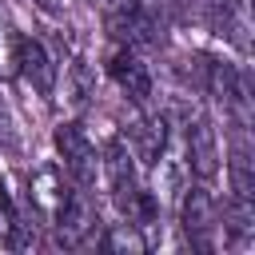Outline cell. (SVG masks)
Instances as JSON below:
<instances>
[{
	"mask_svg": "<svg viewBox=\"0 0 255 255\" xmlns=\"http://www.w3.org/2000/svg\"><path fill=\"white\" fill-rule=\"evenodd\" d=\"M179 219H183V235H187L191 247L215 251V239L223 235V207H219V199L211 195V187H207L203 179L183 187Z\"/></svg>",
	"mask_w": 255,
	"mask_h": 255,
	"instance_id": "cell-1",
	"label": "cell"
},
{
	"mask_svg": "<svg viewBox=\"0 0 255 255\" xmlns=\"http://www.w3.org/2000/svg\"><path fill=\"white\" fill-rule=\"evenodd\" d=\"M56 151H60V167L68 171V179L72 183H80V187H92L96 183V171H100V151H96V143H92V135L84 131V124H76V120H68V124H60L56 128Z\"/></svg>",
	"mask_w": 255,
	"mask_h": 255,
	"instance_id": "cell-2",
	"label": "cell"
},
{
	"mask_svg": "<svg viewBox=\"0 0 255 255\" xmlns=\"http://www.w3.org/2000/svg\"><path fill=\"white\" fill-rule=\"evenodd\" d=\"M76 191H72V179L60 163H44L32 179H28V203H32V215H40L48 227H56L64 219V211L72 207Z\"/></svg>",
	"mask_w": 255,
	"mask_h": 255,
	"instance_id": "cell-3",
	"label": "cell"
},
{
	"mask_svg": "<svg viewBox=\"0 0 255 255\" xmlns=\"http://www.w3.org/2000/svg\"><path fill=\"white\" fill-rule=\"evenodd\" d=\"M12 80H20V84H24L32 96L48 100V96L56 92L60 68L52 64V56H48V48H44L40 40L20 36V52H16V72H12Z\"/></svg>",
	"mask_w": 255,
	"mask_h": 255,
	"instance_id": "cell-4",
	"label": "cell"
},
{
	"mask_svg": "<svg viewBox=\"0 0 255 255\" xmlns=\"http://www.w3.org/2000/svg\"><path fill=\"white\" fill-rule=\"evenodd\" d=\"M108 76H112V84L131 104H147V96H151V72L135 56V44H116L108 52Z\"/></svg>",
	"mask_w": 255,
	"mask_h": 255,
	"instance_id": "cell-5",
	"label": "cell"
},
{
	"mask_svg": "<svg viewBox=\"0 0 255 255\" xmlns=\"http://www.w3.org/2000/svg\"><path fill=\"white\" fill-rule=\"evenodd\" d=\"M183 155H187V167L195 179L211 183L219 175V139H215V128L207 116H195L187 124V151Z\"/></svg>",
	"mask_w": 255,
	"mask_h": 255,
	"instance_id": "cell-6",
	"label": "cell"
},
{
	"mask_svg": "<svg viewBox=\"0 0 255 255\" xmlns=\"http://www.w3.org/2000/svg\"><path fill=\"white\" fill-rule=\"evenodd\" d=\"M100 20L116 44H135L139 32L147 28L143 0H100Z\"/></svg>",
	"mask_w": 255,
	"mask_h": 255,
	"instance_id": "cell-7",
	"label": "cell"
},
{
	"mask_svg": "<svg viewBox=\"0 0 255 255\" xmlns=\"http://www.w3.org/2000/svg\"><path fill=\"white\" fill-rule=\"evenodd\" d=\"M128 147L135 151V159L151 163V159H155V155L167 147V120H163L159 112H143V116L135 120V128H131Z\"/></svg>",
	"mask_w": 255,
	"mask_h": 255,
	"instance_id": "cell-8",
	"label": "cell"
},
{
	"mask_svg": "<svg viewBox=\"0 0 255 255\" xmlns=\"http://www.w3.org/2000/svg\"><path fill=\"white\" fill-rule=\"evenodd\" d=\"M227 179H231V199L235 203H255V159H251L247 143H235L231 147Z\"/></svg>",
	"mask_w": 255,
	"mask_h": 255,
	"instance_id": "cell-9",
	"label": "cell"
},
{
	"mask_svg": "<svg viewBox=\"0 0 255 255\" xmlns=\"http://www.w3.org/2000/svg\"><path fill=\"white\" fill-rule=\"evenodd\" d=\"M36 235H32V223L28 215L16 207V199L8 191H0V247H28Z\"/></svg>",
	"mask_w": 255,
	"mask_h": 255,
	"instance_id": "cell-10",
	"label": "cell"
},
{
	"mask_svg": "<svg viewBox=\"0 0 255 255\" xmlns=\"http://www.w3.org/2000/svg\"><path fill=\"white\" fill-rule=\"evenodd\" d=\"M96 247H104V251H143L147 243H143V235H139V227L135 223H116V227H108L104 235H96Z\"/></svg>",
	"mask_w": 255,
	"mask_h": 255,
	"instance_id": "cell-11",
	"label": "cell"
},
{
	"mask_svg": "<svg viewBox=\"0 0 255 255\" xmlns=\"http://www.w3.org/2000/svg\"><path fill=\"white\" fill-rule=\"evenodd\" d=\"M16 52H20V32H16L12 20L0 12V80H12V72H16Z\"/></svg>",
	"mask_w": 255,
	"mask_h": 255,
	"instance_id": "cell-12",
	"label": "cell"
},
{
	"mask_svg": "<svg viewBox=\"0 0 255 255\" xmlns=\"http://www.w3.org/2000/svg\"><path fill=\"white\" fill-rule=\"evenodd\" d=\"M12 147H16V116L0 100V151H12Z\"/></svg>",
	"mask_w": 255,
	"mask_h": 255,
	"instance_id": "cell-13",
	"label": "cell"
},
{
	"mask_svg": "<svg viewBox=\"0 0 255 255\" xmlns=\"http://www.w3.org/2000/svg\"><path fill=\"white\" fill-rule=\"evenodd\" d=\"M40 4H44V8H56V12H60V8H68L72 0H40Z\"/></svg>",
	"mask_w": 255,
	"mask_h": 255,
	"instance_id": "cell-14",
	"label": "cell"
}]
</instances>
